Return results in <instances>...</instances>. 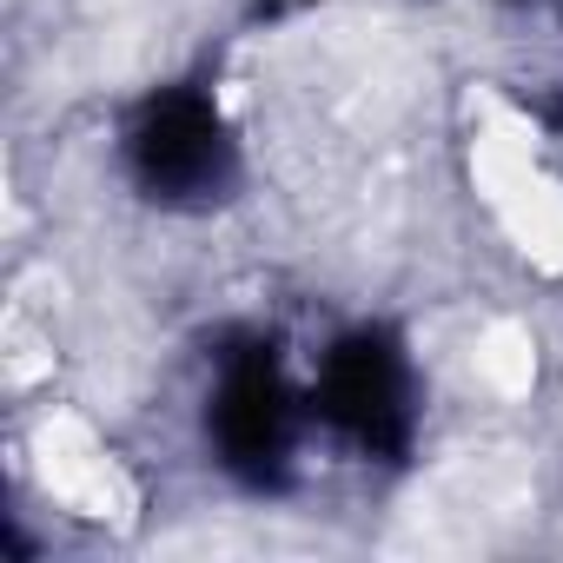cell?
<instances>
[{"label": "cell", "mask_w": 563, "mask_h": 563, "mask_svg": "<svg viewBox=\"0 0 563 563\" xmlns=\"http://www.w3.org/2000/svg\"><path fill=\"white\" fill-rule=\"evenodd\" d=\"M133 173L153 199H212L232 173V140L219 107L199 93H159L126 133Z\"/></svg>", "instance_id": "1"}, {"label": "cell", "mask_w": 563, "mask_h": 563, "mask_svg": "<svg viewBox=\"0 0 563 563\" xmlns=\"http://www.w3.org/2000/svg\"><path fill=\"white\" fill-rule=\"evenodd\" d=\"M212 431H219V451H225L232 471L272 477L278 464L292 457V444H299V398L278 385V372L265 358H245L219 385Z\"/></svg>", "instance_id": "2"}, {"label": "cell", "mask_w": 563, "mask_h": 563, "mask_svg": "<svg viewBox=\"0 0 563 563\" xmlns=\"http://www.w3.org/2000/svg\"><path fill=\"white\" fill-rule=\"evenodd\" d=\"M319 405H325V418H332L345 438H358L365 451H391V444L411 431V378H405V365H398L385 345H372V339L345 345V352L325 365Z\"/></svg>", "instance_id": "3"}]
</instances>
